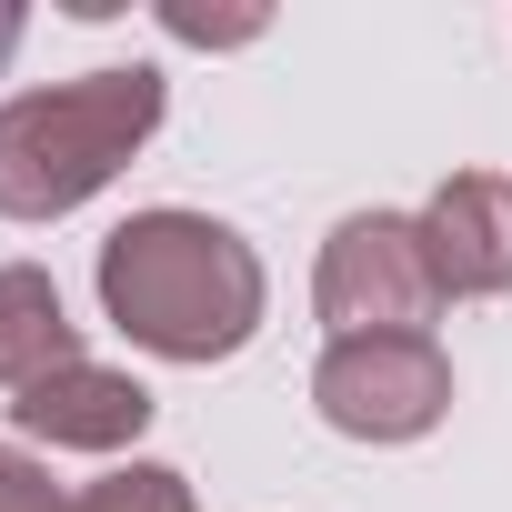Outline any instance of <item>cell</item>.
<instances>
[{
	"mask_svg": "<svg viewBox=\"0 0 512 512\" xmlns=\"http://www.w3.org/2000/svg\"><path fill=\"white\" fill-rule=\"evenodd\" d=\"M262 251L211 211H131L101 241V312L151 352V362H231L262 332Z\"/></svg>",
	"mask_w": 512,
	"mask_h": 512,
	"instance_id": "6da1fadb",
	"label": "cell"
},
{
	"mask_svg": "<svg viewBox=\"0 0 512 512\" xmlns=\"http://www.w3.org/2000/svg\"><path fill=\"white\" fill-rule=\"evenodd\" d=\"M161 111H171V91L151 61L0 101V221H61L91 191H111L131 171V151L161 131Z\"/></svg>",
	"mask_w": 512,
	"mask_h": 512,
	"instance_id": "7a4b0ae2",
	"label": "cell"
},
{
	"mask_svg": "<svg viewBox=\"0 0 512 512\" xmlns=\"http://www.w3.org/2000/svg\"><path fill=\"white\" fill-rule=\"evenodd\" d=\"M312 312L332 322V342L422 332V322L442 312V272H432V251H422V221H402V211H352V221L322 241Z\"/></svg>",
	"mask_w": 512,
	"mask_h": 512,
	"instance_id": "3957f363",
	"label": "cell"
},
{
	"mask_svg": "<svg viewBox=\"0 0 512 512\" xmlns=\"http://www.w3.org/2000/svg\"><path fill=\"white\" fill-rule=\"evenodd\" d=\"M312 412L342 442H422L452 412V362L432 332H372V342H332L312 362Z\"/></svg>",
	"mask_w": 512,
	"mask_h": 512,
	"instance_id": "277c9868",
	"label": "cell"
},
{
	"mask_svg": "<svg viewBox=\"0 0 512 512\" xmlns=\"http://www.w3.org/2000/svg\"><path fill=\"white\" fill-rule=\"evenodd\" d=\"M422 251H432V272H442V302L512 292V181L502 171H452L422 201Z\"/></svg>",
	"mask_w": 512,
	"mask_h": 512,
	"instance_id": "5b68a950",
	"label": "cell"
},
{
	"mask_svg": "<svg viewBox=\"0 0 512 512\" xmlns=\"http://www.w3.org/2000/svg\"><path fill=\"white\" fill-rule=\"evenodd\" d=\"M11 422H21L31 442H51V452H121V442L151 432V392H141L131 372H111V362H71V372L31 382V392L11 402Z\"/></svg>",
	"mask_w": 512,
	"mask_h": 512,
	"instance_id": "8992f818",
	"label": "cell"
},
{
	"mask_svg": "<svg viewBox=\"0 0 512 512\" xmlns=\"http://www.w3.org/2000/svg\"><path fill=\"white\" fill-rule=\"evenodd\" d=\"M81 362V322L61 312V282L41 262H0V392H31Z\"/></svg>",
	"mask_w": 512,
	"mask_h": 512,
	"instance_id": "52a82bcc",
	"label": "cell"
},
{
	"mask_svg": "<svg viewBox=\"0 0 512 512\" xmlns=\"http://www.w3.org/2000/svg\"><path fill=\"white\" fill-rule=\"evenodd\" d=\"M71 512H201V502H191V482H181L171 462H131V472L71 492Z\"/></svg>",
	"mask_w": 512,
	"mask_h": 512,
	"instance_id": "ba28073f",
	"label": "cell"
},
{
	"mask_svg": "<svg viewBox=\"0 0 512 512\" xmlns=\"http://www.w3.org/2000/svg\"><path fill=\"white\" fill-rule=\"evenodd\" d=\"M161 31L191 41V51H241V41H262L272 21L262 11H191V0H161Z\"/></svg>",
	"mask_w": 512,
	"mask_h": 512,
	"instance_id": "9c48e42d",
	"label": "cell"
},
{
	"mask_svg": "<svg viewBox=\"0 0 512 512\" xmlns=\"http://www.w3.org/2000/svg\"><path fill=\"white\" fill-rule=\"evenodd\" d=\"M0 512H71V492H61L21 442H0Z\"/></svg>",
	"mask_w": 512,
	"mask_h": 512,
	"instance_id": "30bf717a",
	"label": "cell"
},
{
	"mask_svg": "<svg viewBox=\"0 0 512 512\" xmlns=\"http://www.w3.org/2000/svg\"><path fill=\"white\" fill-rule=\"evenodd\" d=\"M21 31H31V11H21V0H0V71H11V51H21Z\"/></svg>",
	"mask_w": 512,
	"mask_h": 512,
	"instance_id": "8fae6325",
	"label": "cell"
}]
</instances>
